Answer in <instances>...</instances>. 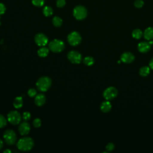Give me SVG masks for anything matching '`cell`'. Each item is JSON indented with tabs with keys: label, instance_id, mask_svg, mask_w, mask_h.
<instances>
[{
	"label": "cell",
	"instance_id": "52a82bcc",
	"mask_svg": "<svg viewBox=\"0 0 153 153\" xmlns=\"http://www.w3.org/2000/svg\"><path fill=\"white\" fill-rule=\"evenodd\" d=\"M68 41L70 45L76 46L81 42V36L78 32L76 31L72 32L68 36Z\"/></svg>",
	"mask_w": 153,
	"mask_h": 153
},
{
	"label": "cell",
	"instance_id": "ffe728a7",
	"mask_svg": "<svg viewBox=\"0 0 153 153\" xmlns=\"http://www.w3.org/2000/svg\"><path fill=\"white\" fill-rule=\"evenodd\" d=\"M132 36L133 38L136 39H139L140 38H141V37L143 35V32L142 31L139 29H136L134 30H133L132 32Z\"/></svg>",
	"mask_w": 153,
	"mask_h": 153
},
{
	"label": "cell",
	"instance_id": "9a60e30c",
	"mask_svg": "<svg viewBox=\"0 0 153 153\" xmlns=\"http://www.w3.org/2000/svg\"><path fill=\"white\" fill-rule=\"evenodd\" d=\"M111 108H112L111 103L109 101L107 100L106 101L103 102L100 105V110L103 112H105V113L111 111Z\"/></svg>",
	"mask_w": 153,
	"mask_h": 153
},
{
	"label": "cell",
	"instance_id": "1f68e13d",
	"mask_svg": "<svg viewBox=\"0 0 153 153\" xmlns=\"http://www.w3.org/2000/svg\"><path fill=\"white\" fill-rule=\"evenodd\" d=\"M6 10L5 6L2 3H0V16L3 14Z\"/></svg>",
	"mask_w": 153,
	"mask_h": 153
},
{
	"label": "cell",
	"instance_id": "484cf974",
	"mask_svg": "<svg viewBox=\"0 0 153 153\" xmlns=\"http://www.w3.org/2000/svg\"><path fill=\"white\" fill-rule=\"evenodd\" d=\"M30 117H31V115H30V112H24L23 113L22 118L23 119V120H25L26 121H29L30 120Z\"/></svg>",
	"mask_w": 153,
	"mask_h": 153
},
{
	"label": "cell",
	"instance_id": "f1b7e54d",
	"mask_svg": "<svg viewBox=\"0 0 153 153\" xmlns=\"http://www.w3.org/2000/svg\"><path fill=\"white\" fill-rule=\"evenodd\" d=\"M27 94L29 95V96L30 97H34L36 96V91L35 89L34 88H30L28 91H27Z\"/></svg>",
	"mask_w": 153,
	"mask_h": 153
},
{
	"label": "cell",
	"instance_id": "2e32d148",
	"mask_svg": "<svg viewBox=\"0 0 153 153\" xmlns=\"http://www.w3.org/2000/svg\"><path fill=\"white\" fill-rule=\"evenodd\" d=\"M143 36L148 41L153 39V27H149L146 28L143 32Z\"/></svg>",
	"mask_w": 153,
	"mask_h": 153
},
{
	"label": "cell",
	"instance_id": "d4e9b609",
	"mask_svg": "<svg viewBox=\"0 0 153 153\" xmlns=\"http://www.w3.org/2000/svg\"><path fill=\"white\" fill-rule=\"evenodd\" d=\"M33 5L36 7H42L44 4V0H32Z\"/></svg>",
	"mask_w": 153,
	"mask_h": 153
},
{
	"label": "cell",
	"instance_id": "ac0fdd59",
	"mask_svg": "<svg viewBox=\"0 0 153 153\" xmlns=\"http://www.w3.org/2000/svg\"><path fill=\"white\" fill-rule=\"evenodd\" d=\"M23 105V99L22 97L19 96L16 97L13 101V106L15 108H20Z\"/></svg>",
	"mask_w": 153,
	"mask_h": 153
},
{
	"label": "cell",
	"instance_id": "8fae6325",
	"mask_svg": "<svg viewBox=\"0 0 153 153\" xmlns=\"http://www.w3.org/2000/svg\"><path fill=\"white\" fill-rule=\"evenodd\" d=\"M30 125L26 121H24V122L21 123L20 124L19 126V128H18V130H19V131L20 134L21 135H23V136L27 134L30 131Z\"/></svg>",
	"mask_w": 153,
	"mask_h": 153
},
{
	"label": "cell",
	"instance_id": "8992f818",
	"mask_svg": "<svg viewBox=\"0 0 153 153\" xmlns=\"http://www.w3.org/2000/svg\"><path fill=\"white\" fill-rule=\"evenodd\" d=\"M22 120L21 115L17 111H11L7 115V120L13 125L19 124Z\"/></svg>",
	"mask_w": 153,
	"mask_h": 153
},
{
	"label": "cell",
	"instance_id": "5b68a950",
	"mask_svg": "<svg viewBox=\"0 0 153 153\" xmlns=\"http://www.w3.org/2000/svg\"><path fill=\"white\" fill-rule=\"evenodd\" d=\"M73 14L76 19L81 20L86 17L87 15V11L84 7L78 5L74 9Z\"/></svg>",
	"mask_w": 153,
	"mask_h": 153
},
{
	"label": "cell",
	"instance_id": "e0dca14e",
	"mask_svg": "<svg viewBox=\"0 0 153 153\" xmlns=\"http://www.w3.org/2000/svg\"><path fill=\"white\" fill-rule=\"evenodd\" d=\"M139 75L142 76H148L149 73H150V68L149 66H142L140 68L139 71Z\"/></svg>",
	"mask_w": 153,
	"mask_h": 153
},
{
	"label": "cell",
	"instance_id": "5bb4252c",
	"mask_svg": "<svg viewBox=\"0 0 153 153\" xmlns=\"http://www.w3.org/2000/svg\"><path fill=\"white\" fill-rule=\"evenodd\" d=\"M46 101V97L43 94H38L35 96V103L38 106H42Z\"/></svg>",
	"mask_w": 153,
	"mask_h": 153
},
{
	"label": "cell",
	"instance_id": "ba28073f",
	"mask_svg": "<svg viewBox=\"0 0 153 153\" xmlns=\"http://www.w3.org/2000/svg\"><path fill=\"white\" fill-rule=\"evenodd\" d=\"M117 94L118 90L116 88L114 87H109L106 88L103 93V97L107 100H111L112 99H114L115 97H117Z\"/></svg>",
	"mask_w": 153,
	"mask_h": 153
},
{
	"label": "cell",
	"instance_id": "4316f807",
	"mask_svg": "<svg viewBox=\"0 0 153 153\" xmlns=\"http://www.w3.org/2000/svg\"><path fill=\"white\" fill-rule=\"evenodd\" d=\"M41 125V121L39 118H35L33 121V126L35 128H38Z\"/></svg>",
	"mask_w": 153,
	"mask_h": 153
},
{
	"label": "cell",
	"instance_id": "30bf717a",
	"mask_svg": "<svg viewBox=\"0 0 153 153\" xmlns=\"http://www.w3.org/2000/svg\"><path fill=\"white\" fill-rule=\"evenodd\" d=\"M34 40L35 43L40 47H44L45 46L48 41V38L45 35L42 33H37L34 38Z\"/></svg>",
	"mask_w": 153,
	"mask_h": 153
},
{
	"label": "cell",
	"instance_id": "e575fe53",
	"mask_svg": "<svg viewBox=\"0 0 153 153\" xmlns=\"http://www.w3.org/2000/svg\"><path fill=\"white\" fill-rule=\"evenodd\" d=\"M4 153H6V152H8V153H10L11 152V151L10 149H5L4 151Z\"/></svg>",
	"mask_w": 153,
	"mask_h": 153
},
{
	"label": "cell",
	"instance_id": "cb8c5ba5",
	"mask_svg": "<svg viewBox=\"0 0 153 153\" xmlns=\"http://www.w3.org/2000/svg\"><path fill=\"white\" fill-rule=\"evenodd\" d=\"M7 120L2 115L0 114V128H3L7 125Z\"/></svg>",
	"mask_w": 153,
	"mask_h": 153
},
{
	"label": "cell",
	"instance_id": "277c9868",
	"mask_svg": "<svg viewBox=\"0 0 153 153\" xmlns=\"http://www.w3.org/2000/svg\"><path fill=\"white\" fill-rule=\"evenodd\" d=\"M3 138L6 142L9 145H14L16 142L17 136L16 133L10 129L5 130L3 134Z\"/></svg>",
	"mask_w": 153,
	"mask_h": 153
},
{
	"label": "cell",
	"instance_id": "4fadbf2b",
	"mask_svg": "<svg viewBox=\"0 0 153 153\" xmlns=\"http://www.w3.org/2000/svg\"><path fill=\"white\" fill-rule=\"evenodd\" d=\"M151 45L149 44L148 42H141L139 43L137 45L138 50L142 53H146L148 51H149L151 49Z\"/></svg>",
	"mask_w": 153,
	"mask_h": 153
},
{
	"label": "cell",
	"instance_id": "d6986e66",
	"mask_svg": "<svg viewBox=\"0 0 153 153\" xmlns=\"http://www.w3.org/2000/svg\"><path fill=\"white\" fill-rule=\"evenodd\" d=\"M48 53H49V49L45 47H42L40 48L37 52L38 55L41 57H45L48 54Z\"/></svg>",
	"mask_w": 153,
	"mask_h": 153
},
{
	"label": "cell",
	"instance_id": "8d00e7d4",
	"mask_svg": "<svg viewBox=\"0 0 153 153\" xmlns=\"http://www.w3.org/2000/svg\"><path fill=\"white\" fill-rule=\"evenodd\" d=\"M0 24H1V22H0Z\"/></svg>",
	"mask_w": 153,
	"mask_h": 153
},
{
	"label": "cell",
	"instance_id": "83f0119b",
	"mask_svg": "<svg viewBox=\"0 0 153 153\" xmlns=\"http://www.w3.org/2000/svg\"><path fill=\"white\" fill-rule=\"evenodd\" d=\"M143 4H144V2L142 0H136L134 3V5L138 8L142 7Z\"/></svg>",
	"mask_w": 153,
	"mask_h": 153
},
{
	"label": "cell",
	"instance_id": "44dd1931",
	"mask_svg": "<svg viewBox=\"0 0 153 153\" xmlns=\"http://www.w3.org/2000/svg\"><path fill=\"white\" fill-rule=\"evenodd\" d=\"M53 24L56 27H60L62 25V20L58 16H55L53 19Z\"/></svg>",
	"mask_w": 153,
	"mask_h": 153
},
{
	"label": "cell",
	"instance_id": "6da1fadb",
	"mask_svg": "<svg viewBox=\"0 0 153 153\" xmlns=\"http://www.w3.org/2000/svg\"><path fill=\"white\" fill-rule=\"evenodd\" d=\"M33 139L29 137H23L20 139L17 142V148L22 151H30L33 146Z\"/></svg>",
	"mask_w": 153,
	"mask_h": 153
},
{
	"label": "cell",
	"instance_id": "7a4b0ae2",
	"mask_svg": "<svg viewBox=\"0 0 153 153\" xmlns=\"http://www.w3.org/2000/svg\"><path fill=\"white\" fill-rule=\"evenodd\" d=\"M51 85V79L48 76H42L38 79L36 83V88L41 91H47Z\"/></svg>",
	"mask_w": 153,
	"mask_h": 153
},
{
	"label": "cell",
	"instance_id": "d6a6232c",
	"mask_svg": "<svg viewBox=\"0 0 153 153\" xmlns=\"http://www.w3.org/2000/svg\"><path fill=\"white\" fill-rule=\"evenodd\" d=\"M149 68H150V69L153 70V57L151 59V60L149 62Z\"/></svg>",
	"mask_w": 153,
	"mask_h": 153
},
{
	"label": "cell",
	"instance_id": "4dcf8cb0",
	"mask_svg": "<svg viewBox=\"0 0 153 153\" xmlns=\"http://www.w3.org/2000/svg\"><path fill=\"white\" fill-rule=\"evenodd\" d=\"M56 5L59 8L63 7L65 5V0H57Z\"/></svg>",
	"mask_w": 153,
	"mask_h": 153
},
{
	"label": "cell",
	"instance_id": "836d02e7",
	"mask_svg": "<svg viewBox=\"0 0 153 153\" xmlns=\"http://www.w3.org/2000/svg\"><path fill=\"white\" fill-rule=\"evenodd\" d=\"M2 147H3V142H2V140L0 139V150L2 148Z\"/></svg>",
	"mask_w": 153,
	"mask_h": 153
},
{
	"label": "cell",
	"instance_id": "f546056e",
	"mask_svg": "<svg viewBox=\"0 0 153 153\" xmlns=\"http://www.w3.org/2000/svg\"><path fill=\"white\" fill-rule=\"evenodd\" d=\"M115 148V145L113 143H108L106 146V149L108 151H111L112 150H114Z\"/></svg>",
	"mask_w": 153,
	"mask_h": 153
},
{
	"label": "cell",
	"instance_id": "d590c367",
	"mask_svg": "<svg viewBox=\"0 0 153 153\" xmlns=\"http://www.w3.org/2000/svg\"><path fill=\"white\" fill-rule=\"evenodd\" d=\"M148 42H149V44L151 45H152L153 44V41H152V40H149V41H148Z\"/></svg>",
	"mask_w": 153,
	"mask_h": 153
},
{
	"label": "cell",
	"instance_id": "9c48e42d",
	"mask_svg": "<svg viewBox=\"0 0 153 153\" xmlns=\"http://www.w3.org/2000/svg\"><path fill=\"white\" fill-rule=\"evenodd\" d=\"M68 60L72 63L79 64L82 60L81 54L76 51H71L68 53L67 55Z\"/></svg>",
	"mask_w": 153,
	"mask_h": 153
},
{
	"label": "cell",
	"instance_id": "3957f363",
	"mask_svg": "<svg viewBox=\"0 0 153 153\" xmlns=\"http://www.w3.org/2000/svg\"><path fill=\"white\" fill-rule=\"evenodd\" d=\"M48 48L54 53H59L63 50L65 48V44L62 41L55 39L49 43Z\"/></svg>",
	"mask_w": 153,
	"mask_h": 153
},
{
	"label": "cell",
	"instance_id": "603a6c76",
	"mask_svg": "<svg viewBox=\"0 0 153 153\" xmlns=\"http://www.w3.org/2000/svg\"><path fill=\"white\" fill-rule=\"evenodd\" d=\"M84 63L87 66H91L94 62V59L91 56H87L83 60Z\"/></svg>",
	"mask_w": 153,
	"mask_h": 153
},
{
	"label": "cell",
	"instance_id": "7402d4cb",
	"mask_svg": "<svg viewBox=\"0 0 153 153\" xmlns=\"http://www.w3.org/2000/svg\"><path fill=\"white\" fill-rule=\"evenodd\" d=\"M53 11L52 8L49 6H45L43 8V14L46 17L51 16L53 14Z\"/></svg>",
	"mask_w": 153,
	"mask_h": 153
},
{
	"label": "cell",
	"instance_id": "7c38bea8",
	"mask_svg": "<svg viewBox=\"0 0 153 153\" xmlns=\"http://www.w3.org/2000/svg\"><path fill=\"white\" fill-rule=\"evenodd\" d=\"M121 60L125 63H130L134 60V56L131 52H124L120 57Z\"/></svg>",
	"mask_w": 153,
	"mask_h": 153
}]
</instances>
